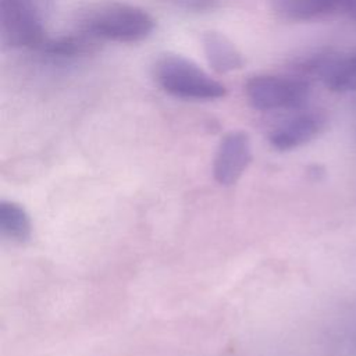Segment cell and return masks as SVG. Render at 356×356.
<instances>
[{
  "label": "cell",
  "mask_w": 356,
  "mask_h": 356,
  "mask_svg": "<svg viewBox=\"0 0 356 356\" xmlns=\"http://www.w3.org/2000/svg\"><path fill=\"white\" fill-rule=\"evenodd\" d=\"M154 18L143 8L128 3H102L83 11L78 31L95 40L136 43L153 33Z\"/></svg>",
  "instance_id": "cell-1"
},
{
  "label": "cell",
  "mask_w": 356,
  "mask_h": 356,
  "mask_svg": "<svg viewBox=\"0 0 356 356\" xmlns=\"http://www.w3.org/2000/svg\"><path fill=\"white\" fill-rule=\"evenodd\" d=\"M157 85L171 96L186 100H217L227 88L192 60L179 54H163L153 65Z\"/></svg>",
  "instance_id": "cell-2"
},
{
  "label": "cell",
  "mask_w": 356,
  "mask_h": 356,
  "mask_svg": "<svg viewBox=\"0 0 356 356\" xmlns=\"http://www.w3.org/2000/svg\"><path fill=\"white\" fill-rule=\"evenodd\" d=\"M50 0H0L3 42L15 49L38 50L47 38L44 18Z\"/></svg>",
  "instance_id": "cell-3"
},
{
  "label": "cell",
  "mask_w": 356,
  "mask_h": 356,
  "mask_svg": "<svg viewBox=\"0 0 356 356\" xmlns=\"http://www.w3.org/2000/svg\"><path fill=\"white\" fill-rule=\"evenodd\" d=\"M310 92V83L293 75L260 74L245 83L248 102L260 111L299 108L307 103Z\"/></svg>",
  "instance_id": "cell-4"
},
{
  "label": "cell",
  "mask_w": 356,
  "mask_h": 356,
  "mask_svg": "<svg viewBox=\"0 0 356 356\" xmlns=\"http://www.w3.org/2000/svg\"><path fill=\"white\" fill-rule=\"evenodd\" d=\"M252 161L250 138L243 131H231L222 136L217 147L213 174L218 184L232 185Z\"/></svg>",
  "instance_id": "cell-5"
},
{
  "label": "cell",
  "mask_w": 356,
  "mask_h": 356,
  "mask_svg": "<svg viewBox=\"0 0 356 356\" xmlns=\"http://www.w3.org/2000/svg\"><path fill=\"white\" fill-rule=\"evenodd\" d=\"M327 125V117L321 111H305L277 125L270 136V145L278 152L298 149L317 138Z\"/></svg>",
  "instance_id": "cell-6"
},
{
  "label": "cell",
  "mask_w": 356,
  "mask_h": 356,
  "mask_svg": "<svg viewBox=\"0 0 356 356\" xmlns=\"http://www.w3.org/2000/svg\"><path fill=\"white\" fill-rule=\"evenodd\" d=\"M202 47L209 65L218 74L238 71L245 65L241 50L221 32L206 31L202 36Z\"/></svg>",
  "instance_id": "cell-7"
},
{
  "label": "cell",
  "mask_w": 356,
  "mask_h": 356,
  "mask_svg": "<svg viewBox=\"0 0 356 356\" xmlns=\"http://www.w3.org/2000/svg\"><path fill=\"white\" fill-rule=\"evenodd\" d=\"M341 0H270L273 11L291 22H307L334 13Z\"/></svg>",
  "instance_id": "cell-8"
},
{
  "label": "cell",
  "mask_w": 356,
  "mask_h": 356,
  "mask_svg": "<svg viewBox=\"0 0 356 356\" xmlns=\"http://www.w3.org/2000/svg\"><path fill=\"white\" fill-rule=\"evenodd\" d=\"M97 43L93 38L78 31L76 33L47 36L38 50L50 57L71 58L93 51Z\"/></svg>",
  "instance_id": "cell-9"
},
{
  "label": "cell",
  "mask_w": 356,
  "mask_h": 356,
  "mask_svg": "<svg viewBox=\"0 0 356 356\" xmlns=\"http://www.w3.org/2000/svg\"><path fill=\"white\" fill-rule=\"evenodd\" d=\"M321 81L334 93L356 92V56L335 58L323 74Z\"/></svg>",
  "instance_id": "cell-10"
},
{
  "label": "cell",
  "mask_w": 356,
  "mask_h": 356,
  "mask_svg": "<svg viewBox=\"0 0 356 356\" xmlns=\"http://www.w3.org/2000/svg\"><path fill=\"white\" fill-rule=\"evenodd\" d=\"M0 228L11 239L26 242L32 234V224L22 206L14 202L0 203Z\"/></svg>",
  "instance_id": "cell-11"
},
{
  "label": "cell",
  "mask_w": 356,
  "mask_h": 356,
  "mask_svg": "<svg viewBox=\"0 0 356 356\" xmlns=\"http://www.w3.org/2000/svg\"><path fill=\"white\" fill-rule=\"evenodd\" d=\"M174 7L191 13H210L220 7V0H167Z\"/></svg>",
  "instance_id": "cell-12"
}]
</instances>
